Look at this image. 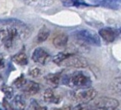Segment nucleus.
I'll return each mask as SVG.
<instances>
[{"instance_id": "nucleus-1", "label": "nucleus", "mask_w": 121, "mask_h": 110, "mask_svg": "<svg viewBox=\"0 0 121 110\" xmlns=\"http://www.w3.org/2000/svg\"><path fill=\"white\" fill-rule=\"evenodd\" d=\"M61 80L64 85L72 88H78V90L90 88L92 84V80L90 76L81 71L65 75Z\"/></svg>"}, {"instance_id": "nucleus-2", "label": "nucleus", "mask_w": 121, "mask_h": 110, "mask_svg": "<svg viewBox=\"0 0 121 110\" xmlns=\"http://www.w3.org/2000/svg\"><path fill=\"white\" fill-rule=\"evenodd\" d=\"M72 35L76 40L84 44L94 46L101 45V41L99 36L89 29H77L72 33Z\"/></svg>"}, {"instance_id": "nucleus-3", "label": "nucleus", "mask_w": 121, "mask_h": 110, "mask_svg": "<svg viewBox=\"0 0 121 110\" xmlns=\"http://www.w3.org/2000/svg\"><path fill=\"white\" fill-rule=\"evenodd\" d=\"M20 36V31L16 27L3 28L0 29V43H2L5 48H11L14 41Z\"/></svg>"}, {"instance_id": "nucleus-4", "label": "nucleus", "mask_w": 121, "mask_h": 110, "mask_svg": "<svg viewBox=\"0 0 121 110\" xmlns=\"http://www.w3.org/2000/svg\"><path fill=\"white\" fill-rule=\"evenodd\" d=\"M97 95V92L93 88H86V89H79L72 93L73 100L79 104H86L93 101Z\"/></svg>"}, {"instance_id": "nucleus-5", "label": "nucleus", "mask_w": 121, "mask_h": 110, "mask_svg": "<svg viewBox=\"0 0 121 110\" xmlns=\"http://www.w3.org/2000/svg\"><path fill=\"white\" fill-rule=\"evenodd\" d=\"M61 66L72 67L77 69H83L88 66V62L86 59L79 55L67 53L65 58L60 64Z\"/></svg>"}, {"instance_id": "nucleus-6", "label": "nucleus", "mask_w": 121, "mask_h": 110, "mask_svg": "<svg viewBox=\"0 0 121 110\" xmlns=\"http://www.w3.org/2000/svg\"><path fill=\"white\" fill-rule=\"evenodd\" d=\"M50 54L42 48H35L32 54V60L41 65H45L50 60Z\"/></svg>"}, {"instance_id": "nucleus-7", "label": "nucleus", "mask_w": 121, "mask_h": 110, "mask_svg": "<svg viewBox=\"0 0 121 110\" xmlns=\"http://www.w3.org/2000/svg\"><path fill=\"white\" fill-rule=\"evenodd\" d=\"M119 102L117 100L106 96L98 98L93 104V106L97 108H117Z\"/></svg>"}, {"instance_id": "nucleus-8", "label": "nucleus", "mask_w": 121, "mask_h": 110, "mask_svg": "<svg viewBox=\"0 0 121 110\" xmlns=\"http://www.w3.org/2000/svg\"><path fill=\"white\" fill-rule=\"evenodd\" d=\"M90 6H102L111 9H120L121 0H102V1H87Z\"/></svg>"}, {"instance_id": "nucleus-9", "label": "nucleus", "mask_w": 121, "mask_h": 110, "mask_svg": "<svg viewBox=\"0 0 121 110\" xmlns=\"http://www.w3.org/2000/svg\"><path fill=\"white\" fill-rule=\"evenodd\" d=\"M99 34L101 36L103 40L107 42H113L117 36H118V31L112 27H104L99 29Z\"/></svg>"}, {"instance_id": "nucleus-10", "label": "nucleus", "mask_w": 121, "mask_h": 110, "mask_svg": "<svg viewBox=\"0 0 121 110\" xmlns=\"http://www.w3.org/2000/svg\"><path fill=\"white\" fill-rule=\"evenodd\" d=\"M43 100L48 103H59L62 97L54 92L52 88H48L43 93Z\"/></svg>"}, {"instance_id": "nucleus-11", "label": "nucleus", "mask_w": 121, "mask_h": 110, "mask_svg": "<svg viewBox=\"0 0 121 110\" xmlns=\"http://www.w3.org/2000/svg\"><path fill=\"white\" fill-rule=\"evenodd\" d=\"M69 41L68 36L64 32H60L56 34L53 39V45L58 49L65 48Z\"/></svg>"}, {"instance_id": "nucleus-12", "label": "nucleus", "mask_w": 121, "mask_h": 110, "mask_svg": "<svg viewBox=\"0 0 121 110\" xmlns=\"http://www.w3.org/2000/svg\"><path fill=\"white\" fill-rule=\"evenodd\" d=\"M40 90V86L38 83L33 81H29L22 88V91L28 95H35Z\"/></svg>"}, {"instance_id": "nucleus-13", "label": "nucleus", "mask_w": 121, "mask_h": 110, "mask_svg": "<svg viewBox=\"0 0 121 110\" xmlns=\"http://www.w3.org/2000/svg\"><path fill=\"white\" fill-rule=\"evenodd\" d=\"M54 2L51 0H29V1L25 2V4L32 6V7H37V8H44L51 6Z\"/></svg>"}, {"instance_id": "nucleus-14", "label": "nucleus", "mask_w": 121, "mask_h": 110, "mask_svg": "<svg viewBox=\"0 0 121 110\" xmlns=\"http://www.w3.org/2000/svg\"><path fill=\"white\" fill-rule=\"evenodd\" d=\"M45 82L51 87H56L60 82V76L58 74H48L44 78Z\"/></svg>"}, {"instance_id": "nucleus-15", "label": "nucleus", "mask_w": 121, "mask_h": 110, "mask_svg": "<svg viewBox=\"0 0 121 110\" xmlns=\"http://www.w3.org/2000/svg\"><path fill=\"white\" fill-rule=\"evenodd\" d=\"M13 107L16 110H24L26 106V100L21 95H17L13 99Z\"/></svg>"}, {"instance_id": "nucleus-16", "label": "nucleus", "mask_w": 121, "mask_h": 110, "mask_svg": "<svg viewBox=\"0 0 121 110\" xmlns=\"http://www.w3.org/2000/svg\"><path fill=\"white\" fill-rule=\"evenodd\" d=\"M12 61L17 65L25 66L28 63V58L26 54L24 52H20L14 55L13 57H12Z\"/></svg>"}, {"instance_id": "nucleus-17", "label": "nucleus", "mask_w": 121, "mask_h": 110, "mask_svg": "<svg viewBox=\"0 0 121 110\" xmlns=\"http://www.w3.org/2000/svg\"><path fill=\"white\" fill-rule=\"evenodd\" d=\"M49 36H50V29L47 27L44 26L39 29L38 35H37L36 40L38 41V43H41V42H44L47 40Z\"/></svg>"}, {"instance_id": "nucleus-18", "label": "nucleus", "mask_w": 121, "mask_h": 110, "mask_svg": "<svg viewBox=\"0 0 121 110\" xmlns=\"http://www.w3.org/2000/svg\"><path fill=\"white\" fill-rule=\"evenodd\" d=\"M109 87L114 94L121 96V78H118L113 80L110 84Z\"/></svg>"}, {"instance_id": "nucleus-19", "label": "nucleus", "mask_w": 121, "mask_h": 110, "mask_svg": "<svg viewBox=\"0 0 121 110\" xmlns=\"http://www.w3.org/2000/svg\"><path fill=\"white\" fill-rule=\"evenodd\" d=\"M11 25V26H23L25 25L21 20L16 18L0 19V25Z\"/></svg>"}, {"instance_id": "nucleus-20", "label": "nucleus", "mask_w": 121, "mask_h": 110, "mask_svg": "<svg viewBox=\"0 0 121 110\" xmlns=\"http://www.w3.org/2000/svg\"><path fill=\"white\" fill-rule=\"evenodd\" d=\"M2 91L3 92L4 95H5V98L8 100H11L13 98L14 96V89L13 87L11 86H8L4 84L2 86Z\"/></svg>"}, {"instance_id": "nucleus-21", "label": "nucleus", "mask_w": 121, "mask_h": 110, "mask_svg": "<svg viewBox=\"0 0 121 110\" xmlns=\"http://www.w3.org/2000/svg\"><path fill=\"white\" fill-rule=\"evenodd\" d=\"M27 81L26 79L25 78V76L21 74L18 78H17L14 82H13V85L17 87V88H20V89H22V88L25 86V84H26Z\"/></svg>"}, {"instance_id": "nucleus-22", "label": "nucleus", "mask_w": 121, "mask_h": 110, "mask_svg": "<svg viewBox=\"0 0 121 110\" xmlns=\"http://www.w3.org/2000/svg\"><path fill=\"white\" fill-rule=\"evenodd\" d=\"M30 107L31 110H47V107L42 106L38 103L36 100H32L30 102Z\"/></svg>"}, {"instance_id": "nucleus-23", "label": "nucleus", "mask_w": 121, "mask_h": 110, "mask_svg": "<svg viewBox=\"0 0 121 110\" xmlns=\"http://www.w3.org/2000/svg\"><path fill=\"white\" fill-rule=\"evenodd\" d=\"M29 74L32 77H39V76L42 74V70H41L39 67H33L29 71Z\"/></svg>"}, {"instance_id": "nucleus-24", "label": "nucleus", "mask_w": 121, "mask_h": 110, "mask_svg": "<svg viewBox=\"0 0 121 110\" xmlns=\"http://www.w3.org/2000/svg\"><path fill=\"white\" fill-rule=\"evenodd\" d=\"M88 110H118L117 108H97L88 105Z\"/></svg>"}, {"instance_id": "nucleus-25", "label": "nucleus", "mask_w": 121, "mask_h": 110, "mask_svg": "<svg viewBox=\"0 0 121 110\" xmlns=\"http://www.w3.org/2000/svg\"><path fill=\"white\" fill-rule=\"evenodd\" d=\"M5 57H4L3 54L0 53V69L5 68Z\"/></svg>"}, {"instance_id": "nucleus-26", "label": "nucleus", "mask_w": 121, "mask_h": 110, "mask_svg": "<svg viewBox=\"0 0 121 110\" xmlns=\"http://www.w3.org/2000/svg\"><path fill=\"white\" fill-rule=\"evenodd\" d=\"M3 106L5 109V110H13V107L7 102L5 99L3 100Z\"/></svg>"}, {"instance_id": "nucleus-27", "label": "nucleus", "mask_w": 121, "mask_h": 110, "mask_svg": "<svg viewBox=\"0 0 121 110\" xmlns=\"http://www.w3.org/2000/svg\"><path fill=\"white\" fill-rule=\"evenodd\" d=\"M53 110H72V107L70 105H65V106H63L62 108H56L53 109Z\"/></svg>"}, {"instance_id": "nucleus-28", "label": "nucleus", "mask_w": 121, "mask_h": 110, "mask_svg": "<svg viewBox=\"0 0 121 110\" xmlns=\"http://www.w3.org/2000/svg\"><path fill=\"white\" fill-rule=\"evenodd\" d=\"M119 30H120V33H121V27L120 28V29H119Z\"/></svg>"}]
</instances>
